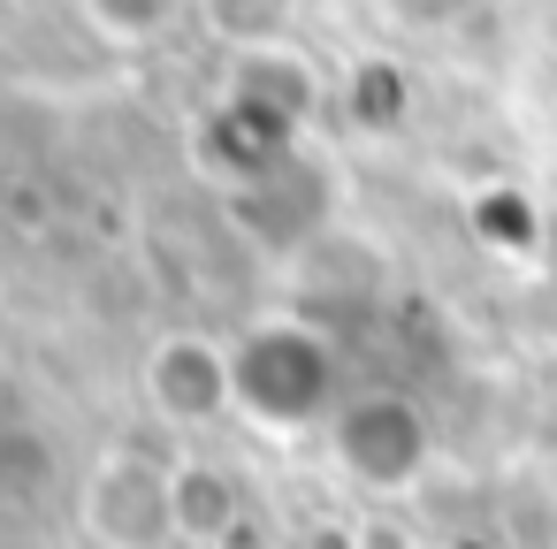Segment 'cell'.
Returning <instances> with one entry per match:
<instances>
[{"label": "cell", "instance_id": "obj_1", "mask_svg": "<svg viewBox=\"0 0 557 549\" xmlns=\"http://www.w3.org/2000/svg\"><path fill=\"white\" fill-rule=\"evenodd\" d=\"M85 526L100 549H161L176 534V481L131 450H115L85 488Z\"/></svg>", "mask_w": 557, "mask_h": 549}]
</instances>
